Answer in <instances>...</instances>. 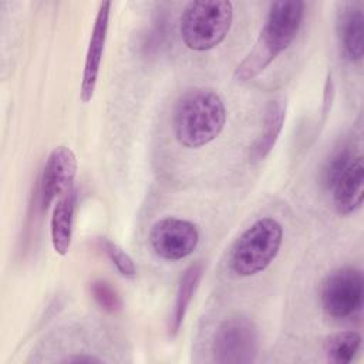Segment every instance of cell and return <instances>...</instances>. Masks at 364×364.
<instances>
[{
	"instance_id": "cell-1",
	"label": "cell",
	"mask_w": 364,
	"mask_h": 364,
	"mask_svg": "<svg viewBox=\"0 0 364 364\" xmlns=\"http://www.w3.org/2000/svg\"><path fill=\"white\" fill-rule=\"evenodd\" d=\"M303 14V1H274L255 46L236 67L235 78L246 82L257 77L291 44L301 26Z\"/></svg>"
},
{
	"instance_id": "cell-2",
	"label": "cell",
	"mask_w": 364,
	"mask_h": 364,
	"mask_svg": "<svg viewBox=\"0 0 364 364\" xmlns=\"http://www.w3.org/2000/svg\"><path fill=\"white\" fill-rule=\"evenodd\" d=\"M226 108L220 95L209 88L186 91L173 112V134L186 148H200L212 142L223 129Z\"/></svg>"
},
{
	"instance_id": "cell-3",
	"label": "cell",
	"mask_w": 364,
	"mask_h": 364,
	"mask_svg": "<svg viewBox=\"0 0 364 364\" xmlns=\"http://www.w3.org/2000/svg\"><path fill=\"white\" fill-rule=\"evenodd\" d=\"M232 20L233 6L230 1H191L185 6L179 18L181 38L189 50H212L225 40Z\"/></svg>"
},
{
	"instance_id": "cell-4",
	"label": "cell",
	"mask_w": 364,
	"mask_h": 364,
	"mask_svg": "<svg viewBox=\"0 0 364 364\" xmlns=\"http://www.w3.org/2000/svg\"><path fill=\"white\" fill-rule=\"evenodd\" d=\"M283 240L282 225L273 218H262L250 225L232 247L229 264L237 276L263 272L277 256Z\"/></svg>"
},
{
	"instance_id": "cell-5",
	"label": "cell",
	"mask_w": 364,
	"mask_h": 364,
	"mask_svg": "<svg viewBox=\"0 0 364 364\" xmlns=\"http://www.w3.org/2000/svg\"><path fill=\"white\" fill-rule=\"evenodd\" d=\"M257 354V331L252 320L243 316L220 323L212 341L213 361L219 364H247Z\"/></svg>"
},
{
	"instance_id": "cell-6",
	"label": "cell",
	"mask_w": 364,
	"mask_h": 364,
	"mask_svg": "<svg viewBox=\"0 0 364 364\" xmlns=\"http://www.w3.org/2000/svg\"><path fill=\"white\" fill-rule=\"evenodd\" d=\"M363 273L355 267H341L326 276L320 289L324 311L334 318H346L363 304Z\"/></svg>"
},
{
	"instance_id": "cell-7",
	"label": "cell",
	"mask_w": 364,
	"mask_h": 364,
	"mask_svg": "<svg viewBox=\"0 0 364 364\" xmlns=\"http://www.w3.org/2000/svg\"><path fill=\"white\" fill-rule=\"evenodd\" d=\"M199 242L198 228L185 219L164 218L149 230V243L156 256L165 260H181L189 256Z\"/></svg>"
},
{
	"instance_id": "cell-8",
	"label": "cell",
	"mask_w": 364,
	"mask_h": 364,
	"mask_svg": "<svg viewBox=\"0 0 364 364\" xmlns=\"http://www.w3.org/2000/svg\"><path fill=\"white\" fill-rule=\"evenodd\" d=\"M77 173V158L71 148L55 146L43 168L40 179L41 208L47 209L55 199L73 189Z\"/></svg>"
},
{
	"instance_id": "cell-9",
	"label": "cell",
	"mask_w": 364,
	"mask_h": 364,
	"mask_svg": "<svg viewBox=\"0 0 364 364\" xmlns=\"http://www.w3.org/2000/svg\"><path fill=\"white\" fill-rule=\"evenodd\" d=\"M111 1H104L100 6L98 14L95 17V23L92 27V33L90 37V44L85 55V64L82 71V81L80 88V98L82 102H90L94 97V91L97 87V78L100 73L101 58L104 53V46L107 40L108 31V18H109Z\"/></svg>"
},
{
	"instance_id": "cell-10",
	"label": "cell",
	"mask_w": 364,
	"mask_h": 364,
	"mask_svg": "<svg viewBox=\"0 0 364 364\" xmlns=\"http://www.w3.org/2000/svg\"><path fill=\"white\" fill-rule=\"evenodd\" d=\"M333 203L340 215H350L361 208L364 195V162L357 154L330 188Z\"/></svg>"
},
{
	"instance_id": "cell-11",
	"label": "cell",
	"mask_w": 364,
	"mask_h": 364,
	"mask_svg": "<svg viewBox=\"0 0 364 364\" xmlns=\"http://www.w3.org/2000/svg\"><path fill=\"white\" fill-rule=\"evenodd\" d=\"M338 33L346 57L360 61L364 54V14L360 3H347L343 7Z\"/></svg>"
},
{
	"instance_id": "cell-12",
	"label": "cell",
	"mask_w": 364,
	"mask_h": 364,
	"mask_svg": "<svg viewBox=\"0 0 364 364\" xmlns=\"http://www.w3.org/2000/svg\"><path fill=\"white\" fill-rule=\"evenodd\" d=\"M75 191L74 188L65 195L57 199V203L53 209L51 222H50V235L51 245L57 255L64 256L68 253L73 237V220L75 210Z\"/></svg>"
},
{
	"instance_id": "cell-13",
	"label": "cell",
	"mask_w": 364,
	"mask_h": 364,
	"mask_svg": "<svg viewBox=\"0 0 364 364\" xmlns=\"http://www.w3.org/2000/svg\"><path fill=\"white\" fill-rule=\"evenodd\" d=\"M284 118H286V102L280 98L269 101L266 114H264L263 132L250 148L249 156L253 162L262 161L270 154V151L276 145V141L282 132Z\"/></svg>"
},
{
	"instance_id": "cell-14",
	"label": "cell",
	"mask_w": 364,
	"mask_h": 364,
	"mask_svg": "<svg viewBox=\"0 0 364 364\" xmlns=\"http://www.w3.org/2000/svg\"><path fill=\"white\" fill-rule=\"evenodd\" d=\"M202 273H203V264L200 262H196V263L191 264L183 272V274L181 277L173 310H172V314L169 318V333L172 336H175L179 331L182 323H183L188 307H189L192 297H193V294L199 286V282L202 279Z\"/></svg>"
},
{
	"instance_id": "cell-15",
	"label": "cell",
	"mask_w": 364,
	"mask_h": 364,
	"mask_svg": "<svg viewBox=\"0 0 364 364\" xmlns=\"http://www.w3.org/2000/svg\"><path fill=\"white\" fill-rule=\"evenodd\" d=\"M361 336L357 331H340L330 336L324 344L327 358L334 364H348L358 354Z\"/></svg>"
},
{
	"instance_id": "cell-16",
	"label": "cell",
	"mask_w": 364,
	"mask_h": 364,
	"mask_svg": "<svg viewBox=\"0 0 364 364\" xmlns=\"http://www.w3.org/2000/svg\"><path fill=\"white\" fill-rule=\"evenodd\" d=\"M355 155L357 154L354 152V146L351 144H343L330 155L321 172V182L326 189L330 191L340 173L348 166Z\"/></svg>"
},
{
	"instance_id": "cell-17",
	"label": "cell",
	"mask_w": 364,
	"mask_h": 364,
	"mask_svg": "<svg viewBox=\"0 0 364 364\" xmlns=\"http://www.w3.org/2000/svg\"><path fill=\"white\" fill-rule=\"evenodd\" d=\"M102 247H104V252L107 253V256L109 257V260L115 264V267L118 269V272L122 276H127V277L135 276V273H136L135 264H134L131 256L121 246H118L117 243H114L108 239H104Z\"/></svg>"
},
{
	"instance_id": "cell-18",
	"label": "cell",
	"mask_w": 364,
	"mask_h": 364,
	"mask_svg": "<svg viewBox=\"0 0 364 364\" xmlns=\"http://www.w3.org/2000/svg\"><path fill=\"white\" fill-rule=\"evenodd\" d=\"M91 293L95 301L100 304V307L104 309L105 311L114 313L121 306L117 291L109 286V283L104 280H95L91 284Z\"/></svg>"
},
{
	"instance_id": "cell-19",
	"label": "cell",
	"mask_w": 364,
	"mask_h": 364,
	"mask_svg": "<svg viewBox=\"0 0 364 364\" xmlns=\"http://www.w3.org/2000/svg\"><path fill=\"white\" fill-rule=\"evenodd\" d=\"M101 361H102L101 358L94 357V355H73V357H68L64 360V363H87V364L101 363Z\"/></svg>"
}]
</instances>
